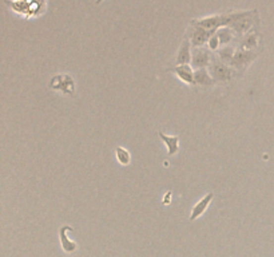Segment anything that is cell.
<instances>
[{"mask_svg":"<svg viewBox=\"0 0 274 257\" xmlns=\"http://www.w3.org/2000/svg\"><path fill=\"white\" fill-rule=\"evenodd\" d=\"M50 87L54 88V90H60L63 94L72 95L74 94V88H75V82L72 81L70 75L59 74L55 78L51 79Z\"/></svg>","mask_w":274,"mask_h":257,"instance_id":"cell-1","label":"cell"},{"mask_svg":"<svg viewBox=\"0 0 274 257\" xmlns=\"http://www.w3.org/2000/svg\"><path fill=\"white\" fill-rule=\"evenodd\" d=\"M210 74L214 78V81H221V82H226V81H230L233 78V70L219 59L214 61L210 65Z\"/></svg>","mask_w":274,"mask_h":257,"instance_id":"cell-2","label":"cell"},{"mask_svg":"<svg viewBox=\"0 0 274 257\" xmlns=\"http://www.w3.org/2000/svg\"><path fill=\"white\" fill-rule=\"evenodd\" d=\"M256 15L257 11H248V13L242 16V18L237 20L234 24H231V28L233 31H235L238 35H245L248 34L249 31H252L254 23H256Z\"/></svg>","mask_w":274,"mask_h":257,"instance_id":"cell-3","label":"cell"},{"mask_svg":"<svg viewBox=\"0 0 274 257\" xmlns=\"http://www.w3.org/2000/svg\"><path fill=\"white\" fill-rule=\"evenodd\" d=\"M257 58V54L254 51H249V50H242L239 48L238 51H235V55L233 58L231 66L235 70H245L250 63Z\"/></svg>","mask_w":274,"mask_h":257,"instance_id":"cell-4","label":"cell"},{"mask_svg":"<svg viewBox=\"0 0 274 257\" xmlns=\"http://www.w3.org/2000/svg\"><path fill=\"white\" fill-rule=\"evenodd\" d=\"M193 26L201 27L205 30L217 32L221 27H223V15H216V16H206V18L193 20Z\"/></svg>","mask_w":274,"mask_h":257,"instance_id":"cell-5","label":"cell"},{"mask_svg":"<svg viewBox=\"0 0 274 257\" xmlns=\"http://www.w3.org/2000/svg\"><path fill=\"white\" fill-rule=\"evenodd\" d=\"M67 232H74V228H71L70 225H63L59 229V240H60V245H62V249L66 253L71 255L74 253L78 249V245H76L75 241H71L67 236Z\"/></svg>","mask_w":274,"mask_h":257,"instance_id":"cell-6","label":"cell"},{"mask_svg":"<svg viewBox=\"0 0 274 257\" xmlns=\"http://www.w3.org/2000/svg\"><path fill=\"white\" fill-rule=\"evenodd\" d=\"M216 32H212V31L205 30V28H201V27L194 26V31H193V35H191V44L193 47H201L204 46L205 43H209V40L214 35Z\"/></svg>","mask_w":274,"mask_h":257,"instance_id":"cell-7","label":"cell"},{"mask_svg":"<svg viewBox=\"0 0 274 257\" xmlns=\"http://www.w3.org/2000/svg\"><path fill=\"white\" fill-rule=\"evenodd\" d=\"M213 198H214V194H213V193H209V194H206L204 198H201V200L194 205V208H193L190 214V221H195L197 218L201 217V216L208 210V208L210 206V204H212Z\"/></svg>","mask_w":274,"mask_h":257,"instance_id":"cell-8","label":"cell"},{"mask_svg":"<svg viewBox=\"0 0 274 257\" xmlns=\"http://www.w3.org/2000/svg\"><path fill=\"white\" fill-rule=\"evenodd\" d=\"M191 63H193V67H195L197 70L205 69L206 66L210 65V54L208 50L202 47L197 48L194 51V55H193V59H191Z\"/></svg>","mask_w":274,"mask_h":257,"instance_id":"cell-9","label":"cell"},{"mask_svg":"<svg viewBox=\"0 0 274 257\" xmlns=\"http://www.w3.org/2000/svg\"><path fill=\"white\" fill-rule=\"evenodd\" d=\"M172 73L181 79L182 82L187 83V85H193L194 81V71L191 69L190 65H181L172 69Z\"/></svg>","mask_w":274,"mask_h":257,"instance_id":"cell-10","label":"cell"},{"mask_svg":"<svg viewBox=\"0 0 274 257\" xmlns=\"http://www.w3.org/2000/svg\"><path fill=\"white\" fill-rule=\"evenodd\" d=\"M191 59H193V57H191V40L185 39L182 42L179 50H178L177 65H189Z\"/></svg>","mask_w":274,"mask_h":257,"instance_id":"cell-11","label":"cell"},{"mask_svg":"<svg viewBox=\"0 0 274 257\" xmlns=\"http://www.w3.org/2000/svg\"><path fill=\"white\" fill-rule=\"evenodd\" d=\"M161 140L164 141V144L166 145L167 148V154L168 156H175L178 153V149H179V137L177 135H167L160 131Z\"/></svg>","mask_w":274,"mask_h":257,"instance_id":"cell-12","label":"cell"},{"mask_svg":"<svg viewBox=\"0 0 274 257\" xmlns=\"http://www.w3.org/2000/svg\"><path fill=\"white\" fill-rule=\"evenodd\" d=\"M258 32H254V31H249L248 34H245L243 38L241 39V44L239 47L242 50H249V51H253L254 48H257L258 46Z\"/></svg>","mask_w":274,"mask_h":257,"instance_id":"cell-13","label":"cell"},{"mask_svg":"<svg viewBox=\"0 0 274 257\" xmlns=\"http://www.w3.org/2000/svg\"><path fill=\"white\" fill-rule=\"evenodd\" d=\"M194 81L195 85H199V86H212L213 83L216 82L214 78L212 77V74L206 69H198V70H195Z\"/></svg>","mask_w":274,"mask_h":257,"instance_id":"cell-14","label":"cell"},{"mask_svg":"<svg viewBox=\"0 0 274 257\" xmlns=\"http://www.w3.org/2000/svg\"><path fill=\"white\" fill-rule=\"evenodd\" d=\"M217 35L219 38V43L227 46L230 42H233V39H234V31L231 27H221L217 31Z\"/></svg>","mask_w":274,"mask_h":257,"instance_id":"cell-15","label":"cell"},{"mask_svg":"<svg viewBox=\"0 0 274 257\" xmlns=\"http://www.w3.org/2000/svg\"><path fill=\"white\" fill-rule=\"evenodd\" d=\"M234 55L235 51L231 46H223V47L218 51V59L221 62H223L225 65H231Z\"/></svg>","mask_w":274,"mask_h":257,"instance_id":"cell-16","label":"cell"},{"mask_svg":"<svg viewBox=\"0 0 274 257\" xmlns=\"http://www.w3.org/2000/svg\"><path fill=\"white\" fill-rule=\"evenodd\" d=\"M115 157H116V161L123 166H128L130 162H131L130 152H128L127 149H124L123 146H118V148L115 149Z\"/></svg>","mask_w":274,"mask_h":257,"instance_id":"cell-17","label":"cell"},{"mask_svg":"<svg viewBox=\"0 0 274 257\" xmlns=\"http://www.w3.org/2000/svg\"><path fill=\"white\" fill-rule=\"evenodd\" d=\"M219 44H221L219 43V38H218L217 32H216V34L210 38V40H209V47H210V50H214V51H216V50H218V47H219Z\"/></svg>","mask_w":274,"mask_h":257,"instance_id":"cell-18","label":"cell"},{"mask_svg":"<svg viewBox=\"0 0 274 257\" xmlns=\"http://www.w3.org/2000/svg\"><path fill=\"white\" fill-rule=\"evenodd\" d=\"M170 197H171V192H167V194H166V197H164V205H167L168 200H170Z\"/></svg>","mask_w":274,"mask_h":257,"instance_id":"cell-19","label":"cell"},{"mask_svg":"<svg viewBox=\"0 0 274 257\" xmlns=\"http://www.w3.org/2000/svg\"><path fill=\"white\" fill-rule=\"evenodd\" d=\"M102 1H105V0H97V1H95V4H101Z\"/></svg>","mask_w":274,"mask_h":257,"instance_id":"cell-20","label":"cell"}]
</instances>
